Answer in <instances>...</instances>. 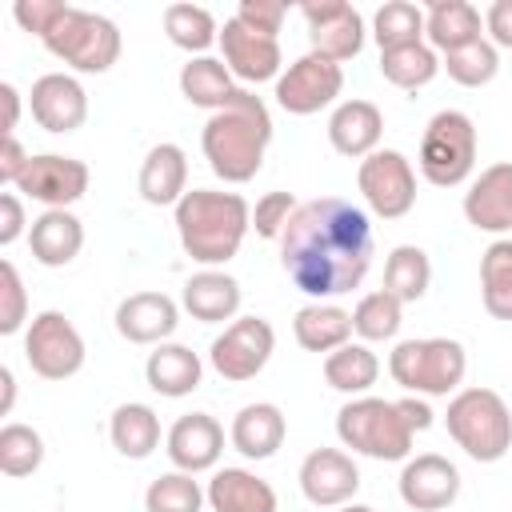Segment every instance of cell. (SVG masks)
Wrapping results in <instances>:
<instances>
[{"instance_id": "obj_1", "label": "cell", "mask_w": 512, "mask_h": 512, "mask_svg": "<svg viewBox=\"0 0 512 512\" xmlns=\"http://www.w3.org/2000/svg\"><path fill=\"white\" fill-rule=\"evenodd\" d=\"M372 252V220L344 196L304 200L280 236V268L312 300H336L360 288L372 268Z\"/></svg>"}, {"instance_id": "obj_2", "label": "cell", "mask_w": 512, "mask_h": 512, "mask_svg": "<svg viewBox=\"0 0 512 512\" xmlns=\"http://www.w3.org/2000/svg\"><path fill=\"white\" fill-rule=\"evenodd\" d=\"M268 144H272V112L252 88H236L228 108L212 112L200 132L204 160L224 184H248L260 172Z\"/></svg>"}, {"instance_id": "obj_3", "label": "cell", "mask_w": 512, "mask_h": 512, "mask_svg": "<svg viewBox=\"0 0 512 512\" xmlns=\"http://www.w3.org/2000/svg\"><path fill=\"white\" fill-rule=\"evenodd\" d=\"M252 228V208L240 192H216V188H192L180 204H176V236L180 248L204 264V268H220L228 264L244 236Z\"/></svg>"}, {"instance_id": "obj_4", "label": "cell", "mask_w": 512, "mask_h": 512, "mask_svg": "<svg viewBox=\"0 0 512 512\" xmlns=\"http://www.w3.org/2000/svg\"><path fill=\"white\" fill-rule=\"evenodd\" d=\"M444 428L476 464H496L512 448V412L492 388H460L448 400Z\"/></svg>"}, {"instance_id": "obj_5", "label": "cell", "mask_w": 512, "mask_h": 512, "mask_svg": "<svg viewBox=\"0 0 512 512\" xmlns=\"http://www.w3.org/2000/svg\"><path fill=\"white\" fill-rule=\"evenodd\" d=\"M388 372L408 396H456L468 372V352L452 336L400 340L388 352Z\"/></svg>"}, {"instance_id": "obj_6", "label": "cell", "mask_w": 512, "mask_h": 512, "mask_svg": "<svg viewBox=\"0 0 512 512\" xmlns=\"http://www.w3.org/2000/svg\"><path fill=\"white\" fill-rule=\"evenodd\" d=\"M336 436L344 448L368 460H408L412 456V428L396 400L380 396H352L336 412Z\"/></svg>"}, {"instance_id": "obj_7", "label": "cell", "mask_w": 512, "mask_h": 512, "mask_svg": "<svg viewBox=\"0 0 512 512\" xmlns=\"http://www.w3.org/2000/svg\"><path fill=\"white\" fill-rule=\"evenodd\" d=\"M40 44L56 60H64L72 72H88V76H100L120 60V28L108 16L88 12V8H72V4L40 36Z\"/></svg>"}, {"instance_id": "obj_8", "label": "cell", "mask_w": 512, "mask_h": 512, "mask_svg": "<svg viewBox=\"0 0 512 512\" xmlns=\"http://www.w3.org/2000/svg\"><path fill=\"white\" fill-rule=\"evenodd\" d=\"M476 152H480V136H476V124L468 112L460 108H440L424 136H420V176L436 188H456L472 176L476 168Z\"/></svg>"}, {"instance_id": "obj_9", "label": "cell", "mask_w": 512, "mask_h": 512, "mask_svg": "<svg viewBox=\"0 0 512 512\" xmlns=\"http://www.w3.org/2000/svg\"><path fill=\"white\" fill-rule=\"evenodd\" d=\"M84 336L80 328L56 312V308H44L28 320L24 328V360L28 368L40 376V380H68L84 368Z\"/></svg>"}, {"instance_id": "obj_10", "label": "cell", "mask_w": 512, "mask_h": 512, "mask_svg": "<svg viewBox=\"0 0 512 512\" xmlns=\"http://www.w3.org/2000/svg\"><path fill=\"white\" fill-rule=\"evenodd\" d=\"M276 352V332L264 316H236L232 324H224V332L208 344V364L220 380L228 384H244L252 376L264 372V364Z\"/></svg>"}, {"instance_id": "obj_11", "label": "cell", "mask_w": 512, "mask_h": 512, "mask_svg": "<svg viewBox=\"0 0 512 512\" xmlns=\"http://www.w3.org/2000/svg\"><path fill=\"white\" fill-rule=\"evenodd\" d=\"M356 184H360V196H364L368 212L380 216V220H400L416 204L412 160L396 148H376L372 156H364L360 168H356Z\"/></svg>"}, {"instance_id": "obj_12", "label": "cell", "mask_w": 512, "mask_h": 512, "mask_svg": "<svg viewBox=\"0 0 512 512\" xmlns=\"http://www.w3.org/2000/svg\"><path fill=\"white\" fill-rule=\"evenodd\" d=\"M340 92H344V68L316 52L292 60L276 80V104L292 116H316L320 108L336 104Z\"/></svg>"}, {"instance_id": "obj_13", "label": "cell", "mask_w": 512, "mask_h": 512, "mask_svg": "<svg viewBox=\"0 0 512 512\" xmlns=\"http://www.w3.org/2000/svg\"><path fill=\"white\" fill-rule=\"evenodd\" d=\"M300 16L308 20V44L316 56L332 60V64H344L352 56H360L364 48V16L344 4V0H304L300 4Z\"/></svg>"}, {"instance_id": "obj_14", "label": "cell", "mask_w": 512, "mask_h": 512, "mask_svg": "<svg viewBox=\"0 0 512 512\" xmlns=\"http://www.w3.org/2000/svg\"><path fill=\"white\" fill-rule=\"evenodd\" d=\"M88 164L76 156H60V152H40L28 160L24 176L16 180V192H24L28 200L44 204V208H72L84 192H88Z\"/></svg>"}, {"instance_id": "obj_15", "label": "cell", "mask_w": 512, "mask_h": 512, "mask_svg": "<svg viewBox=\"0 0 512 512\" xmlns=\"http://www.w3.org/2000/svg\"><path fill=\"white\" fill-rule=\"evenodd\" d=\"M28 108H32V120L44 132L68 136V132L84 128V120H88V92L68 72H44V76L32 80Z\"/></svg>"}, {"instance_id": "obj_16", "label": "cell", "mask_w": 512, "mask_h": 512, "mask_svg": "<svg viewBox=\"0 0 512 512\" xmlns=\"http://www.w3.org/2000/svg\"><path fill=\"white\" fill-rule=\"evenodd\" d=\"M396 488L412 512H444L460 496V468L440 452H420L404 460Z\"/></svg>"}, {"instance_id": "obj_17", "label": "cell", "mask_w": 512, "mask_h": 512, "mask_svg": "<svg viewBox=\"0 0 512 512\" xmlns=\"http://www.w3.org/2000/svg\"><path fill=\"white\" fill-rule=\"evenodd\" d=\"M220 60L224 68L240 80V84H264V80H280V68H284V52H280V40L272 36H260L252 28H244L236 16L224 20L220 28Z\"/></svg>"}, {"instance_id": "obj_18", "label": "cell", "mask_w": 512, "mask_h": 512, "mask_svg": "<svg viewBox=\"0 0 512 512\" xmlns=\"http://www.w3.org/2000/svg\"><path fill=\"white\" fill-rule=\"evenodd\" d=\"M300 492L316 508H344L360 492V468L340 448H312L300 464Z\"/></svg>"}, {"instance_id": "obj_19", "label": "cell", "mask_w": 512, "mask_h": 512, "mask_svg": "<svg viewBox=\"0 0 512 512\" xmlns=\"http://www.w3.org/2000/svg\"><path fill=\"white\" fill-rule=\"evenodd\" d=\"M164 452H168V460H172L176 472H192V476H196V472H208V468H216L220 456H224V428H220V420L208 416V412H184V416L168 428Z\"/></svg>"}, {"instance_id": "obj_20", "label": "cell", "mask_w": 512, "mask_h": 512, "mask_svg": "<svg viewBox=\"0 0 512 512\" xmlns=\"http://www.w3.org/2000/svg\"><path fill=\"white\" fill-rule=\"evenodd\" d=\"M464 220L476 232H512V160L488 164L464 192Z\"/></svg>"}, {"instance_id": "obj_21", "label": "cell", "mask_w": 512, "mask_h": 512, "mask_svg": "<svg viewBox=\"0 0 512 512\" xmlns=\"http://www.w3.org/2000/svg\"><path fill=\"white\" fill-rule=\"evenodd\" d=\"M180 324V308L164 292H132L116 304V332L128 344H168Z\"/></svg>"}, {"instance_id": "obj_22", "label": "cell", "mask_w": 512, "mask_h": 512, "mask_svg": "<svg viewBox=\"0 0 512 512\" xmlns=\"http://www.w3.org/2000/svg\"><path fill=\"white\" fill-rule=\"evenodd\" d=\"M384 136V112L372 100H340L328 116V144L348 156V160H364L380 148Z\"/></svg>"}, {"instance_id": "obj_23", "label": "cell", "mask_w": 512, "mask_h": 512, "mask_svg": "<svg viewBox=\"0 0 512 512\" xmlns=\"http://www.w3.org/2000/svg\"><path fill=\"white\" fill-rule=\"evenodd\" d=\"M240 300H244L240 280L228 276L224 268L192 272V276L184 280V292H180L184 312H188L192 320H200V324H224V320L232 324L236 312H240Z\"/></svg>"}, {"instance_id": "obj_24", "label": "cell", "mask_w": 512, "mask_h": 512, "mask_svg": "<svg viewBox=\"0 0 512 512\" xmlns=\"http://www.w3.org/2000/svg\"><path fill=\"white\" fill-rule=\"evenodd\" d=\"M136 192L144 204L152 208H176L184 196H188V156L180 144H156L148 148L144 164H140V176H136Z\"/></svg>"}, {"instance_id": "obj_25", "label": "cell", "mask_w": 512, "mask_h": 512, "mask_svg": "<svg viewBox=\"0 0 512 512\" xmlns=\"http://www.w3.org/2000/svg\"><path fill=\"white\" fill-rule=\"evenodd\" d=\"M284 436H288V420L268 400L244 404L232 416V428H228V440H232V448L244 460H268V456H276L284 448Z\"/></svg>"}, {"instance_id": "obj_26", "label": "cell", "mask_w": 512, "mask_h": 512, "mask_svg": "<svg viewBox=\"0 0 512 512\" xmlns=\"http://www.w3.org/2000/svg\"><path fill=\"white\" fill-rule=\"evenodd\" d=\"M28 248H32V260L44 264V268L72 264L80 256V248H84L80 216H72L68 208H44L28 228Z\"/></svg>"}, {"instance_id": "obj_27", "label": "cell", "mask_w": 512, "mask_h": 512, "mask_svg": "<svg viewBox=\"0 0 512 512\" xmlns=\"http://www.w3.org/2000/svg\"><path fill=\"white\" fill-rule=\"evenodd\" d=\"M144 380L156 396H168V400H180V396H192L204 380V360L188 348V344H156L144 360Z\"/></svg>"}, {"instance_id": "obj_28", "label": "cell", "mask_w": 512, "mask_h": 512, "mask_svg": "<svg viewBox=\"0 0 512 512\" xmlns=\"http://www.w3.org/2000/svg\"><path fill=\"white\" fill-rule=\"evenodd\" d=\"M204 492L212 512H276L280 508L276 488L248 468H216Z\"/></svg>"}, {"instance_id": "obj_29", "label": "cell", "mask_w": 512, "mask_h": 512, "mask_svg": "<svg viewBox=\"0 0 512 512\" xmlns=\"http://www.w3.org/2000/svg\"><path fill=\"white\" fill-rule=\"evenodd\" d=\"M424 40L444 56L460 52L484 40V16L468 0H436L424 8Z\"/></svg>"}, {"instance_id": "obj_30", "label": "cell", "mask_w": 512, "mask_h": 512, "mask_svg": "<svg viewBox=\"0 0 512 512\" xmlns=\"http://www.w3.org/2000/svg\"><path fill=\"white\" fill-rule=\"evenodd\" d=\"M292 336L304 352H336L352 340V312H344L332 300H312L292 316Z\"/></svg>"}, {"instance_id": "obj_31", "label": "cell", "mask_w": 512, "mask_h": 512, "mask_svg": "<svg viewBox=\"0 0 512 512\" xmlns=\"http://www.w3.org/2000/svg\"><path fill=\"white\" fill-rule=\"evenodd\" d=\"M180 92L192 108L220 112L236 96V76L216 56H188V64L180 68Z\"/></svg>"}, {"instance_id": "obj_32", "label": "cell", "mask_w": 512, "mask_h": 512, "mask_svg": "<svg viewBox=\"0 0 512 512\" xmlns=\"http://www.w3.org/2000/svg\"><path fill=\"white\" fill-rule=\"evenodd\" d=\"M108 440L120 456L128 460H148L156 448H160V416L156 408L140 404V400H128L112 412L108 420Z\"/></svg>"}, {"instance_id": "obj_33", "label": "cell", "mask_w": 512, "mask_h": 512, "mask_svg": "<svg viewBox=\"0 0 512 512\" xmlns=\"http://www.w3.org/2000/svg\"><path fill=\"white\" fill-rule=\"evenodd\" d=\"M376 376H380V360H376V352L368 344L348 340L344 348L324 356V384L344 392V396H368Z\"/></svg>"}, {"instance_id": "obj_34", "label": "cell", "mask_w": 512, "mask_h": 512, "mask_svg": "<svg viewBox=\"0 0 512 512\" xmlns=\"http://www.w3.org/2000/svg\"><path fill=\"white\" fill-rule=\"evenodd\" d=\"M480 300L488 316L512 320V236H496L480 256Z\"/></svg>"}, {"instance_id": "obj_35", "label": "cell", "mask_w": 512, "mask_h": 512, "mask_svg": "<svg viewBox=\"0 0 512 512\" xmlns=\"http://www.w3.org/2000/svg\"><path fill=\"white\" fill-rule=\"evenodd\" d=\"M432 284V260L416 244H396L384 260V292H392L400 304H416Z\"/></svg>"}, {"instance_id": "obj_36", "label": "cell", "mask_w": 512, "mask_h": 512, "mask_svg": "<svg viewBox=\"0 0 512 512\" xmlns=\"http://www.w3.org/2000/svg\"><path fill=\"white\" fill-rule=\"evenodd\" d=\"M164 36L184 48L188 56H204L212 44H220V24L200 4H168L164 8Z\"/></svg>"}, {"instance_id": "obj_37", "label": "cell", "mask_w": 512, "mask_h": 512, "mask_svg": "<svg viewBox=\"0 0 512 512\" xmlns=\"http://www.w3.org/2000/svg\"><path fill=\"white\" fill-rule=\"evenodd\" d=\"M440 72V56L436 48L424 40V44H404V48H388L380 52V76L404 92H416L424 84H432Z\"/></svg>"}, {"instance_id": "obj_38", "label": "cell", "mask_w": 512, "mask_h": 512, "mask_svg": "<svg viewBox=\"0 0 512 512\" xmlns=\"http://www.w3.org/2000/svg\"><path fill=\"white\" fill-rule=\"evenodd\" d=\"M400 324H404V304L384 288L360 296L356 308H352V332L360 336V344L392 340L400 332Z\"/></svg>"}, {"instance_id": "obj_39", "label": "cell", "mask_w": 512, "mask_h": 512, "mask_svg": "<svg viewBox=\"0 0 512 512\" xmlns=\"http://www.w3.org/2000/svg\"><path fill=\"white\" fill-rule=\"evenodd\" d=\"M372 40L380 44V52L404 48V44H424V8H416L408 0L380 4L372 16Z\"/></svg>"}, {"instance_id": "obj_40", "label": "cell", "mask_w": 512, "mask_h": 512, "mask_svg": "<svg viewBox=\"0 0 512 512\" xmlns=\"http://www.w3.org/2000/svg\"><path fill=\"white\" fill-rule=\"evenodd\" d=\"M208 492L192 472H164L144 488V512H204Z\"/></svg>"}, {"instance_id": "obj_41", "label": "cell", "mask_w": 512, "mask_h": 512, "mask_svg": "<svg viewBox=\"0 0 512 512\" xmlns=\"http://www.w3.org/2000/svg\"><path fill=\"white\" fill-rule=\"evenodd\" d=\"M40 464H44V436L32 424L8 420L0 428V472L20 480V476H32Z\"/></svg>"}, {"instance_id": "obj_42", "label": "cell", "mask_w": 512, "mask_h": 512, "mask_svg": "<svg viewBox=\"0 0 512 512\" xmlns=\"http://www.w3.org/2000/svg\"><path fill=\"white\" fill-rule=\"evenodd\" d=\"M440 68H444L448 80H456L460 88H484V84H492L496 72H500V48L484 36V40L460 48V52H448V56L440 60Z\"/></svg>"}, {"instance_id": "obj_43", "label": "cell", "mask_w": 512, "mask_h": 512, "mask_svg": "<svg viewBox=\"0 0 512 512\" xmlns=\"http://www.w3.org/2000/svg\"><path fill=\"white\" fill-rule=\"evenodd\" d=\"M28 328V292L12 260L0 264V336H16Z\"/></svg>"}, {"instance_id": "obj_44", "label": "cell", "mask_w": 512, "mask_h": 512, "mask_svg": "<svg viewBox=\"0 0 512 512\" xmlns=\"http://www.w3.org/2000/svg\"><path fill=\"white\" fill-rule=\"evenodd\" d=\"M296 208H300V204H296L292 192H264V196L256 200V208H252V228H256V236H260V240H280Z\"/></svg>"}, {"instance_id": "obj_45", "label": "cell", "mask_w": 512, "mask_h": 512, "mask_svg": "<svg viewBox=\"0 0 512 512\" xmlns=\"http://www.w3.org/2000/svg\"><path fill=\"white\" fill-rule=\"evenodd\" d=\"M284 16H288V8L280 0H240V8H236V20L244 28L260 32V36H272V40L280 36Z\"/></svg>"}, {"instance_id": "obj_46", "label": "cell", "mask_w": 512, "mask_h": 512, "mask_svg": "<svg viewBox=\"0 0 512 512\" xmlns=\"http://www.w3.org/2000/svg\"><path fill=\"white\" fill-rule=\"evenodd\" d=\"M64 8H68L64 0H16L12 16H16V24H20L24 32L44 36V32L60 20V12H64Z\"/></svg>"}, {"instance_id": "obj_47", "label": "cell", "mask_w": 512, "mask_h": 512, "mask_svg": "<svg viewBox=\"0 0 512 512\" xmlns=\"http://www.w3.org/2000/svg\"><path fill=\"white\" fill-rule=\"evenodd\" d=\"M28 228H32V224H28V216H24V200H20L16 192H4V196H0V244H4V248L16 244Z\"/></svg>"}, {"instance_id": "obj_48", "label": "cell", "mask_w": 512, "mask_h": 512, "mask_svg": "<svg viewBox=\"0 0 512 512\" xmlns=\"http://www.w3.org/2000/svg\"><path fill=\"white\" fill-rule=\"evenodd\" d=\"M484 32L496 48H512V0H496L484 12Z\"/></svg>"}, {"instance_id": "obj_49", "label": "cell", "mask_w": 512, "mask_h": 512, "mask_svg": "<svg viewBox=\"0 0 512 512\" xmlns=\"http://www.w3.org/2000/svg\"><path fill=\"white\" fill-rule=\"evenodd\" d=\"M28 152H24V144L16 140V136H4V148H0V184H12L16 188V180L24 176V168H28Z\"/></svg>"}, {"instance_id": "obj_50", "label": "cell", "mask_w": 512, "mask_h": 512, "mask_svg": "<svg viewBox=\"0 0 512 512\" xmlns=\"http://www.w3.org/2000/svg\"><path fill=\"white\" fill-rule=\"evenodd\" d=\"M396 404H400V412H404V420H408L412 432L432 428V408L424 404V396H404V400H396Z\"/></svg>"}, {"instance_id": "obj_51", "label": "cell", "mask_w": 512, "mask_h": 512, "mask_svg": "<svg viewBox=\"0 0 512 512\" xmlns=\"http://www.w3.org/2000/svg\"><path fill=\"white\" fill-rule=\"evenodd\" d=\"M0 100H4V136H16V124H20V92L16 84H0Z\"/></svg>"}, {"instance_id": "obj_52", "label": "cell", "mask_w": 512, "mask_h": 512, "mask_svg": "<svg viewBox=\"0 0 512 512\" xmlns=\"http://www.w3.org/2000/svg\"><path fill=\"white\" fill-rule=\"evenodd\" d=\"M0 388H4V400H0V412L8 416V412H12V400H16V376H12V368H8V364L0 368Z\"/></svg>"}, {"instance_id": "obj_53", "label": "cell", "mask_w": 512, "mask_h": 512, "mask_svg": "<svg viewBox=\"0 0 512 512\" xmlns=\"http://www.w3.org/2000/svg\"><path fill=\"white\" fill-rule=\"evenodd\" d=\"M336 512H376V508H368V504H356V500H352V504H344V508H336Z\"/></svg>"}]
</instances>
